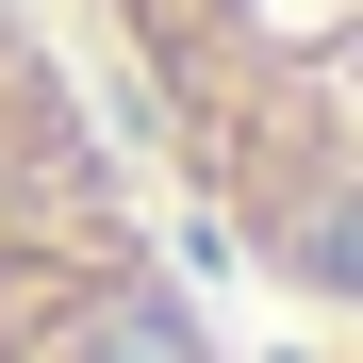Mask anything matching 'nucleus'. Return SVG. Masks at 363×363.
<instances>
[{"label": "nucleus", "mask_w": 363, "mask_h": 363, "mask_svg": "<svg viewBox=\"0 0 363 363\" xmlns=\"http://www.w3.org/2000/svg\"><path fill=\"white\" fill-rule=\"evenodd\" d=\"M50 33L182 248L363 347V0H50Z\"/></svg>", "instance_id": "obj_1"}, {"label": "nucleus", "mask_w": 363, "mask_h": 363, "mask_svg": "<svg viewBox=\"0 0 363 363\" xmlns=\"http://www.w3.org/2000/svg\"><path fill=\"white\" fill-rule=\"evenodd\" d=\"M0 363H231L215 264L116 149L50 0H0Z\"/></svg>", "instance_id": "obj_2"}]
</instances>
